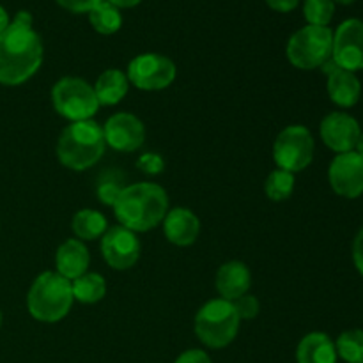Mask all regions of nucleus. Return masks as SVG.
Segmentation results:
<instances>
[{
    "label": "nucleus",
    "mask_w": 363,
    "mask_h": 363,
    "mask_svg": "<svg viewBox=\"0 0 363 363\" xmlns=\"http://www.w3.org/2000/svg\"><path fill=\"white\" fill-rule=\"evenodd\" d=\"M43 53L41 35L32 25L11 21L0 32V84L18 87L30 80L41 67Z\"/></svg>",
    "instance_id": "1"
},
{
    "label": "nucleus",
    "mask_w": 363,
    "mask_h": 363,
    "mask_svg": "<svg viewBox=\"0 0 363 363\" xmlns=\"http://www.w3.org/2000/svg\"><path fill=\"white\" fill-rule=\"evenodd\" d=\"M169 211V195L156 183H133L121 190L113 213L119 223L133 233H147L162 225Z\"/></svg>",
    "instance_id": "2"
},
{
    "label": "nucleus",
    "mask_w": 363,
    "mask_h": 363,
    "mask_svg": "<svg viewBox=\"0 0 363 363\" xmlns=\"http://www.w3.org/2000/svg\"><path fill=\"white\" fill-rule=\"evenodd\" d=\"M106 142L103 128L96 121H78L67 124L57 140V158L66 169L82 172L101 160Z\"/></svg>",
    "instance_id": "3"
},
{
    "label": "nucleus",
    "mask_w": 363,
    "mask_h": 363,
    "mask_svg": "<svg viewBox=\"0 0 363 363\" xmlns=\"http://www.w3.org/2000/svg\"><path fill=\"white\" fill-rule=\"evenodd\" d=\"M74 303L71 282L57 272H45L32 282L27 308L35 321L59 323L69 314Z\"/></svg>",
    "instance_id": "4"
},
{
    "label": "nucleus",
    "mask_w": 363,
    "mask_h": 363,
    "mask_svg": "<svg viewBox=\"0 0 363 363\" xmlns=\"http://www.w3.org/2000/svg\"><path fill=\"white\" fill-rule=\"evenodd\" d=\"M240 323L233 301L216 298L202 305L195 315V335L204 346L222 350L238 337Z\"/></svg>",
    "instance_id": "5"
},
{
    "label": "nucleus",
    "mask_w": 363,
    "mask_h": 363,
    "mask_svg": "<svg viewBox=\"0 0 363 363\" xmlns=\"http://www.w3.org/2000/svg\"><path fill=\"white\" fill-rule=\"evenodd\" d=\"M333 32L330 27L305 25L291 35L287 43V59L298 69H315L332 59Z\"/></svg>",
    "instance_id": "6"
},
{
    "label": "nucleus",
    "mask_w": 363,
    "mask_h": 363,
    "mask_svg": "<svg viewBox=\"0 0 363 363\" xmlns=\"http://www.w3.org/2000/svg\"><path fill=\"white\" fill-rule=\"evenodd\" d=\"M52 103L55 112L71 123L92 119L101 106L94 87L77 77H64L53 85Z\"/></svg>",
    "instance_id": "7"
},
{
    "label": "nucleus",
    "mask_w": 363,
    "mask_h": 363,
    "mask_svg": "<svg viewBox=\"0 0 363 363\" xmlns=\"http://www.w3.org/2000/svg\"><path fill=\"white\" fill-rule=\"evenodd\" d=\"M315 142L308 128L301 124H291L284 128L273 144V160L279 169L291 174L301 172L314 160Z\"/></svg>",
    "instance_id": "8"
},
{
    "label": "nucleus",
    "mask_w": 363,
    "mask_h": 363,
    "mask_svg": "<svg viewBox=\"0 0 363 363\" xmlns=\"http://www.w3.org/2000/svg\"><path fill=\"white\" fill-rule=\"evenodd\" d=\"M176 64L162 53H140L130 60L126 77L140 91H163L176 80Z\"/></svg>",
    "instance_id": "9"
},
{
    "label": "nucleus",
    "mask_w": 363,
    "mask_h": 363,
    "mask_svg": "<svg viewBox=\"0 0 363 363\" xmlns=\"http://www.w3.org/2000/svg\"><path fill=\"white\" fill-rule=\"evenodd\" d=\"M140 240L137 233L123 225L108 227L101 238V254L106 264L117 272H124L137 264L140 259Z\"/></svg>",
    "instance_id": "10"
},
{
    "label": "nucleus",
    "mask_w": 363,
    "mask_h": 363,
    "mask_svg": "<svg viewBox=\"0 0 363 363\" xmlns=\"http://www.w3.org/2000/svg\"><path fill=\"white\" fill-rule=\"evenodd\" d=\"M332 60L347 71L363 69V21L350 18L333 32Z\"/></svg>",
    "instance_id": "11"
},
{
    "label": "nucleus",
    "mask_w": 363,
    "mask_h": 363,
    "mask_svg": "<svg viewBox=\"0 0 363 363\" xmlns=\"http://www.w3.org/2000/svg\"><path fill=\"white\" fill-rule=\"evenodd\" d=\"M332 190L344 199H358L363 194V158L357 151L342 152L332 160L328 169Z\"/></svg>",
    "instance_id": "12"
},
{
    "label": "nucleus",
    "mask_w": 363,
    "mask_h": 363,
    "mask_svg": "<svg viewBox=\"0 0 363 363\" xmlns=\"http://www.w3.org/2000/svg\"><path fill=\"white\" fill-rule=\"evenodd\" d=\"M103 137L106 145L119 152H133L145 140L144 123L130 112H117L103 124Z\"/></svg>",
    "instance_id": "13"
},
{
    "label": "nucleus",
    "mask_w": 363,
    "mask_h": 363,
    "mask_svg": "<svg viewBox=\"0 0 363 363\" xmlns=\"http://www.w3.org/2000/svg\"><path fill=\"white\" fill-rule=\"evenodd\" d=\"M319 133L326 147L335 151L337 155H342V152L354 151L362 128L360 123L350 113L332 112L321 121Z\"/></svg>",
    "instance_id": "14"
},
{
    "label": "nucleus",
    "mask_w": 363,
    "mask_h": 363,
    "mask_svg": "<svg viewBox=\"0 0 363 363\" xmlns=\"http://www.w3.org/2000/svg\"><path fill=\"white\" fill-rule=\"evenodd\" d=\"M323 73L328 78V96L335 105L342 108H351L360 101L362 84L353 71H347L344 67L337 66L332 59L321 66Z\"/></svg>",
    "instance_id": "15"
},
{
    "label": "nucleus",
    "mask_w": 363,
    "mask_h": 363,
    "mask_svg": "<svg viewBox=\"0 0 363 363\" xmlns=\"http://www.w3.org/2000/svg\"><path fill=\"white\" fill-rule=\"evenodd\" d=\"M162 225L165 238L176 247H190L201 233V220L188 208L169 209Z\"/></svg>",
    "instance_id": "16"
},
{
    "label": "nucleus",
    "mask_w": 363,
    "mask_h": 363,
    "mask_svg": "<svg viewBox=\"0 0 363 363\" xmlns=\"http://www.w3.org/2000/svg\"><path fill=\"white\" fill-rule=\"evenodd\" d=\"M252 287V273L248 266L241 261H229L216 272V291L220 298L234 301L247 294Z\"/></svg>",
    "instance_id": "17"
},
{
    "label": "nucleus",
    "mask_w": 363,
    "mask_h": 363,
    "mask_svg": "<svg viewBox=\"0 0 363 363\" xmlns=\"http://www.w3.org/2000/svg\"><path fill=\"white\" fill-rule=\"evenodd\" d=\"M89 264H91V254H89L84 241L77 240V238H71V240H66L57 248V273L60 277H64V279L69 280V282H73L74 279L87 273Z\"/></svg>",
    "instance_id": "18"
},
{
    "label": "nucleus",
    "mask_w": 363,
    "mask_h": 363,
    "mask_svg": "<svg viewBox=\"0 0 363 363\" xmlns=\"http://www.w3.org/2000/svg\"><path fill=\"white\" fill-rule=\"evenodd\" d=\"M337 358L335 342L323 332L308 333L298 344V363H337Z\"/></svg>",
    "instance_id": "19"
},
{
    "label": "nucleus",
    "mask_w": 363,
    "mask_h": 363,
    "mask_svg": "<svg viewBox=\"0 0 363 363\" xmlns=\"http://www.w3.org/2000/svg\"><path fill=\"white\" fill-rule=\"evenodd\" d=\"M101 106H113L119 105L124 99V96L130 91V80H128L126 73L121 69H105L98 77L96 84L92 85Z\"/></svg>",
    "instance_id": "20"
},
{
    "label": "nucleus",
    "mask_w": 363,
    "mask_h": 363,
    "mask_svg": "<svg viewBox=\"0 0 363 363\" xmlns=\"http://www.w3.org/2000/svg\"><path fill=\"white\" fill-rule=\"evenodd\" d=\"M71 229H73L77 240L94 241L103 238V234L108 230V222H106V216L103 213L91 208H85L74 213Z\"/></svg>",
    "instance_id": "21"
},
{
    "label": "nucleus",
    "mask_w": 363,
    "mask_h": 363,
    "mask_svg": "<svg viewBox=\"0 0 363 363\" xmlns=\"http://www.w3.org/2000/svg\"><path fill=\"white\" fill-rule=\"evenodd\" d=\"M74 301L84 305L98 303L106 294V280L99 273H84L71 282Z\"/></svg>",
    "instance_id": "22"
},
{
    "label": "nucleus",
    "mask_w": 363,
    "mask_h": 363,
    "mask_svg": "<svg viewBox=\"0 0 363 363\" xmlns=\"http://www.w3.org/2000/svg\"><path fill=\"white\" fill-rule=\"evenodd\" d=\"M89 21L96 32L103 35H112L123 27V14H121V9L103 0L89 13Z\"/></svg>",
    "instance_id": "23"
},
{
    "label": "nucleus",
    "mask_w": 363,
    "mask_h": 363,
    "mask_svg": "<svg viewBox=\"0 0 363 363\" xmlns=\"http://www.w3.org/2000/svg\"><path fill=\"white\" fill-rule=\"evenodd\" d=\"M294 174L287 172V170L275 169L273 172H269V176L266 177L264 183V191L266 197L273 202H282L293 195L294 191Z\"/></svg>",
    "instance_id": "24"
},
{
    "label": "nucleus",
    "mask_w": 363,
    "mask_h": 363,
    "mask_svg": "<svg viewBox=\"0 0 363 363\" xmlns=\"http://www.w3.org/2000/svg\"><path fill=\"white\" fill-rule=\"evenodd\" d=\"M337 357L347 363H363V330H347L335 342Z\"/></svg>",
    "instance_id": "25"
},
{
    "label": "nucleus",
    "mask_w": 363,
    "mask_h": 363,
    "mask_svg": "<svg viewBox=\"0 0 363 363\" xmlns=\"http://www.w3.org/2000/svg\"><path fill=\"white\" fill-rule=\"evenodd\" d=\"M335 14V2L333 0H305L303 16L307 25L328 27Z\"/></svg>",
    "instance_id": "26"
},
{
    "label": "nucleus",
    "mask_w": 363,
    "mask_h": 363,
    "mask_svg": "<svg viewBox=\"0 0 363 363\" xmlns=\"http://www.w3.org/2000/svg\"><path fill=\"white\" fill-rule=\"evenodd\" d=\"M234 311H236L238 318L240 319H254L259 315V311H261V303H259L257 298L254 294L247 293L243 296H240L238 300L233 301Z\"/></svg>",
    "instance_id": "27"
},
{
    "label": "nucleus",
    "mask_w": 363,
    "mask_h": 363,
    "mask_svg": "<svg viewBox=\"0 0 363 363\" xmlns=\"http://www.w3.org/2000/svg\"><path fill=\"white\" fill-rule=\"evenodd\" d=\"M137 167L144 174L158 176V174H162L163 169H165V160H163L158 152H144V155L138 158Z\"/></svg>",
    "instance_id": "28"
},
{
    "label": "nucleus",
    "mask_w": 363,
    "mask_h": 363,
    "mask_svg": "<svg viewBox=\"0 0 363 363\" xmlns=\"http://www.w3.org/2000/svg\"><path fill=\"white\" fill-rule=\"evenodd\" d=\"M123 188L124 186H121V184H117L116 181H112V179L103 181V183L98 186L99 201H101L105 206H112L113 208V204H116L117 197H119V194Z\"/></svg>",
    "instance_id": "29"
},
{
    "label": "nucleus",
    "mask_w": 363,
    "mask_h": 363,
    "mask_svg": "<svg viewBox=\"0 0 363 363\" xmlns=\"http://www.w3.org/2000/svg\"><path fill=\"white\" fill-rule=\"evenodd\" d=\"M103 0H57L60 7H64L66 11L71 13H91L98 4H101Z\"/></svg>",
    "instance_id": "30"
},
{
    "label": "nucleus",
    "mask_w": 363,
    "mask_h": 363,
    "mask_svg": "<svg viewBox=\"0 0 363 363\" xmlns=\"http://www.w3.org/2000/svg\"><path fill=\"white\" fill-rule=\"evenodd\" d=\"M174 363H213L209 354L202 350H188L181 353Z\"/></svg>",
    "instance_id": "31"
},
{
    "label": "nucleus",
    "mask_w": 363,
    "mask_h": 363,
    "mask_svg": "<svg viewBox=\"0 0 363 363\" xmlns=\"http://www.w3.org/2000/svg\"><path fill=\"white\" fill-rule=\"evenodd\" d=\"M353 262L358 272L363 275V227L353 241Z\"/></svg>",
    "instance_id": "32"
},
{
    "label": "nucleus",
    "mask_w": 363,
    "mask_h": 363,
    "mask_svg": "<svg viewBox=\"0 0 363 363\" xmlns=\"http://www.w3.org/2000/svg\"><path fill=\"white\" fill-rule=\"evenodd\" d=\"M266 4H268L273 11H279V13H289V11H293L294 7L300 4V0H266Z\"/></svg>",
    "instance_id": "33"
},
{
    "label": "nucleus",
    "mask_w": 363,
    "mask_h": 363,
    "mask_svg": "<svg viewBox=\"0 0 363 363\" xmlns=\"http://www.w3.org/2000/svg\"><path fill=\"white\" fill-rule=\"evenodd\" d=\"M106 2H110L112 6H116L117 9H130V7L138 6L142 0H106Z\"/></svg>",
    "instance_id": "34"
},
{
    "label": "nucleus",
    "mask_w": 363,
    "mask_h": 363,
    "mask_svg": "<svg viewBox=\"0 0 363 363\" xmlns=\"http://www.w3.org/2000/svg\"><path fill=\"white\" fill-rule=\"evenodd\" d=\"M11 20H9V14H7V11L4 9L2 6H0V32L6 30L7 27H9Z\"/></svg>",
    "instance_id": "35"
},
{
    "label": "nucleus",
    "mask_w": 363,
    "mask_h": 363,
    "mask_svg": "<svg viewBox=\"0 0 363 363\" xmlns=\"http://www.w3.org/2000/svg\"><path fill=\"white\" fill-rule=\"evenodd\" d=\"M354 151L358 152V155L362 156L363 158V131L360 133V138H358V142H357V147H354Z\"/></svg>",
    "instance_id": "36"
},
{
    "label": "nucleus",
    "mask_w": 363,
    "mask_h": 363,
    "mask_svg": "<svg viewBox=\"0 0 363 363\" xmlns=\"http://www.w3.org/2000/svg\"><path fill=\"white\" fill-rule=\"evenodd\" d=\"M333 2H339V4H344V6H347V4H353L354 0H333Z\"/></svg>",
    "instance_id": "37"
},
{
    "label": "nucleus",
    "mask_w": 363,
    "mask_h": 363,
    "mask_svg": "<svg viewBox=\"0 0 363 363\" xmlns=\"http://www.w3.org/2000/svg\"><path fill=\"white\" fill-rule=\"evenodd\" d=\"M0 326H2V312H0Z\"/></svg>",
    "instance_id": "38"
}]
</instances>
